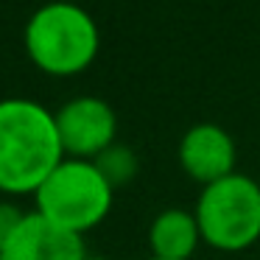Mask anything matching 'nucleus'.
<instances>
[{
	"label": "nucleus",
	"mask_w": 260,
	"mask_h": 260,
	"mask_svg": "<svg viewBox=\"0 0 260 260\" xmlns=\"http://www.w3.org/2000/svg\"><path fill=\"white\" fill-rule=\"evenodd\" d=\"M56 129L68 157L95 159L118 137V118L104 98L79 95L56 112Z\"/></svg>",
	"instance_id": "39448f33"
},
{
	"label": "nucleus",
	"mask_w": 260,
	"mask_h": 260,
	"mask_svg": "<svg viewBox=\"0 0 260 260\" xmlns=\"http://www.w3.org/2000/svg\"><path fill=\"white\" fill-rule=\"evenodd\" d=\"M37 213L68 232L98 226L112 210L115 187L92 159L64 157L34 193Z\"/></svg>",
	"instance_id": "7ed1b4c3"
},
{
	"label": "nucleus",
	"mask_w": 260,
	"mask_h": 260,
	"mask_svg": "<svg viewBox=\"0 0 260 260\" xmlns=\"http://www.w3.org/2000/svg\"><path fill=\"white\" fill-rule=\"evenodd\" d=\"M148 260H162V257H148Z\"/></svg>",
	"instance_id": "f8f14e48"
},
{
	"label": "nucleus",
	"mask_w": 260,
	"mask_h": 260,
	"mask_svg": "<svg viewBox=\"0 0 260 260\" xmlns=\"http://www.w3.org/2000/svg\"><path fill=\"white\" fill-rule=\"evenodd\" d=\"M84 260H107V257H90V254H87V257Z\"/></svg>",
	"instance_id": "9b49d317"
},
{
	"label": "nucleus",
	"mask_w": 260,
	"mask_h": 260,
	"mask_svg": "<svg viewBox=\"0 0 260 260\" xmlns=\"http://www.w3.org/2000/svg\"><path fill=\"white\" fill-rule=\"evenodd\" d=\"M199 241H202V232H199L196 215L182 207L162 210L148 230V246L154 252L151 257L162 260H190Z\"/></svg>",
	"instance_id": "6e6552de"
},
{
	"label": "nucleus",
	"mask_w": 260,
	"mask_h": 260,
	"mask_svg": "<svg viewBox=\"0 0 260 260\" xmlns=\"http://www.w3.org/2000/svg\"><path fill=\"white\" fill-rule=\"evenodd\" d=\"M235 140L230 137V132H224L215 123H196L185 132L179 143L182 171L202 185H213L235 174Z\"/></svg>",
	"instance_id": "0eeeda50"
},
{
	"label": "nucleus",
	"mask_w": 260,
	"mask_h": 260,
	"mask_svg": "<svg viewBox=\"0 0 260 260\" xmlns=\"http://www.w3.org/2000/svg\"><path fill=\"white\" fill-rule=\"evenodd\" d=\"M62 159L56 115L31 98L0 101V190L37 193Z\"/></svg>",
	"instance_id": "f257e3e1"
},
{
	"label": "nucleus",
	"mask_w": 260,
	"mask_h": 260,
	"mask_svg": "<svg viewBox=\"0 0 260 260\" xmlns=\"http://www.w3.org/2000/svg\"><path fill=\"white\" fill-rule=\"evenodd\" d=\"M202 241L221 252H241L260 241V185L246 174H230L204 185L196 202Z\"/></svg>",
	"instance_id": "20e7f679"
},
{
	"label": "nucleus",
	"mask_w": 260,
	"mask_h": 260,
	"mask_svg": "<svg viewBox=\"0 0 260 260\" xmlns=\"http://www.w3.org/2000/svg\"><path fill=\"white\" fill-rule=\"evenodd\" d=\"M25 213L17 207V204H9V202H0V243L6 241L20 224H23Z\"/></svg>",
	"instance_id": "9d476101"
},
{
	"label": "nucleus",
	"mask_w": 260,
	"mask_h": 260,
	"mask_svg": "<svg viewBox=\"0 0 260 260\" xmlns=\"http://www.w3.org/2000/svg\"><path fill=\"white\" fill-rule=\"evenodd\" d=\"M92 162L98 165V171L107 176V182L112 187H120V185H126V182H132L137 174V165H140L135 157V151H132L129 146H120V143H112V146L104 154H98Z\"/></svg>",
	"instance_id": "1a4fd4ad"
},
{
	"label": "nucleus",
	"mask_w": 260,
	"mask_h": 260,
	"mask_svg": "<svg viewBox=\"0 0 260 260\" xmlns=\"http://www.w3.org/2000/svg\"><path fill=\"white\" fill-rule=\"evenodd\" d=\"M101 31L87 9L70 0L40 6L25 25V53L48 76H76L98 56Z\"/></svg>",
	"instance_id": "f03ea898"
},
{
	"label": "nucleus",
	"mask_w": 260,
	"mask_h": 260,
	"mask_svg": "<svg viewBox=\"0 0 260 260\" xmlns=\"http://www.w3.org/2000/svg\"><path fill=\"white\" fill-rule=\"evenodd\" d=\"M84 241L51 224L40 213H25L23 224L0 243V260H84Z\"/></svg>",
	"instance_id": "423d86ee"
}]
</instances>
